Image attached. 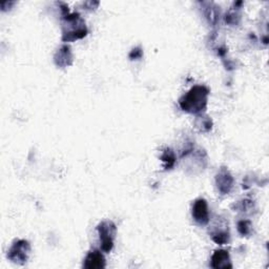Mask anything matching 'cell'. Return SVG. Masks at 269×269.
<instances>
[{
    "label": "cell",
    "mask_w": 269,
    "mask_h": 269,
    "mask_svg": "<svg viewBox=\"0 0 269 269\" xmlns=\"http://www.w3.org/2000/svg\"><path fill=\"white\" fill-rule=\"evenodd\" d=\"M210 90L204 86H194L188 94L182 96L179 100V106L184 110L190 114H199L205 110L208 106Z\"/></svg>",
    "instance_id": "obj_1"
},
{
    "label": "cell",
    "mask_w": 269,
    "mask_h": 269,
    "mask_svg": "<svg viewBox=\"0 0 269 269\" xmlns=\"http://www.w3.org/2000/svg\"><path fill=\"white\" fill-rule=\"evenodd\" d=\"M86 22L78 13L62 14V40L70 42L86 37Z\"/></svg>",
    "instance_id": "obj_2"
},
{
    "label": "cell",
    "mask_w": 269,
    "mask_h": 269,
    "mask_svg": "<svg viewBox=\"0 0 269 269\" xmlns=\"http://www.w3.org/2000/svg\"><path fill=\"white\" fill-rule=\"evenodd\" d=\"M101 241V250L110 252L112 250L114 239L116 236V225L112 221H103L97 227Z\"/></svg>",
    "instance_id": "obj_3"
},
{
    "label": "cell",
    "mask_w": 269,
    "mask_h": 269,
    "mask_svg": "<svg viewBox=\"0 0 269 269\" xmlns=\"http://www.w3.org/2000/svg\"><path fill=\"white\" fill-rule=\"evenodd\" d=\"M30 252V245L26 240L15 241L12 247L8 252V258L15 263H24L28 261V258Z\"/></svg>",
    "instance_id": "obj_4"
},
{
    "label": "cell",
    "mask_w": 269,
    "mask_h": 269,
    "mask_svg": "<svg viewBox=\"0 0 269 269\" xmlns=\"http://www.w3.org/2000/svg\"><path fill=\"white\" fill-rule=\"evenodd\" d=\"M192 218L199 225H206L210 222L208 206L204 199H198L194 203Z\"/></svg>",
    "instance_id": "obj_5"
},
{
    "label": "cell",
    "mask_w": 269,
    "mask_h": 269,
    "mask_svg": "<svg viewBox=\"0 0 269 269\" xmlns=\"http://www.w3.org/2000/svg\"><path fill=\"white\" fill-rule=\"evenodd\" d=\"M216 188H218V190L222 194H230V192L232 188L234 179L232 177V174L228 172V170H226L225 168H222L218 172V174H216Z\"/></svg>",
    "instance_id": "obj_6"
},
{
    "label": "cell",
    "mask_w": 269,
    "mask_h": 269,
    "mask_svg": "<svg viewBox=\"0 0 269 269\" xmlns=\"http://www.w3.org/2000/svg\"><path fill=\"white\" fill-rule=\"evenodd\" d=\"M84 267L88 268V269L106 267L104 256H102V254L99 250H92L86 258V262L84 264Z\"/></svg>",
    "instance_id": "obj_7"
},
{
    "label": "cell",
    "mask_w": 269,
    "mask_h": 269,
    "mask_svg": "<svg viewBox=\"0 0 269 269\" xmlns=\"http://www.w3.org/2000/svg\"><path fill=\"white\" fill-rule=\"evenodd\" d=\"M55 64L59 68H66L72 64L73 61V56H72L70 48L68 46H64L58 50L55 57Z\"/></svg>",
    "instance_id": "obj_8"
},
{
    "label": "cell",
    "mask_w": 269,
    "mask_h": 269,
    "mask_svg": "<svg viewBox=\"0 0 269 269\" xmlns=\"http://www.w3.org/2000/svg\"><path fill=\"white\" fill-rule=\"evenodd\" d=\"M212 266L214 268H232L230 254L225 250H216L212 256Z\"/></svg>",
    "instance_id": "obj_9"
},
{
    "label": "cell",
    "mask_w": 269,
    "mask_h": 269,
    "mask_svg": "<svg viewBox=\"0 0 269 269\" xmlns=\"http://www.w3.org/2000/svg\"><path fill=\"white\" fill-rule=\"evenodd\" d=\"M203 10H204V15L208 18V22L212 24H216L219 20V11L218 6H216L212 2H202Z\"/></svg>",
    "instance_id": "obj_10"
},
{
    "label": "cell",
    "mask_w": 269,
    "mask_h": 269,
    "mask_svg": "<svg viewBox=\"0 0 269 269\" xmlns=\"http://www.w3.org/2000/svg\"><path fill=\"white\" fill-rule=\"evenodd\" d=\"M162 161L165 163V168L168 170V168H172L174 163H176V157H174V154L172 150H166L163 154H162V157H161Z\"/></svg>",
    "instance_id": "obj_11"
},
{
    "label": "cell",
    "mask_w": 269,
    "mask_h": 269,
    "mask_svg": "<svg viewBox=\"0 0 269 269\" xmlns=\"http://www.w3.org/2000/svg\"><path fill=\"white\" fill-rule=\"evenodd\" d=\"M238 230L241 234L246 236L250 232V221H240L238 223Z\"/></svg>",
    "instance_id": "obj_12"
},
{
    "label": "cell",
    "mask_w": 269,
    "mask_h": 269,
    "mask_svg": "<svg viewBox=\"0 0 269 269\" xmlns=\"http://www.w3.org/2000/svg\"><path fill=\"white\" fill-rule=\"evenodd\" d=\"M141 56H142V50H141L140 48L132 50V53L130 54V57L132 59H139V58H141Z\"/></svg>",
    "instance_id": "obj_13"
}]
</instances>
